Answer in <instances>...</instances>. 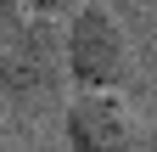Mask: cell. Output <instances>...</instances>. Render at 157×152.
I'll return each mask as SVG.
<instances>
[{"label": "cell", "instance_id": "obj_3", "mask_svg": "<svg viewBox=\"0 0 157 152\" xmlns=\"http://www.w3.org/2000/svg\"><path fill=\"white\" fill-rule=\"evenodd\" d=\"M67 152H151V130L124 96H73L62 107Z\"/></svg>", "mask_w": 157, "mask_h": 152}, {"label": "cell", "instance_id": "obj_4", "mask_svg": "<svg viewBox=\"0 0 157 152\" xmlns=\"http://www.w3.org/2000/svg\"><path fill=\"white\" fill-rule=\"evenodd\" d=\"M23 23H28V6H23V0H0V51L11 45V34L23 28Z\"/></svg>", "mask_w": 157, "mask_h": 152}, {"label": "cell", "instance_id": "obj_7", "mask_svg": "<svg viewBox=\"0 0 157 152\" xmlns=\"http://www.w3.org/2000/svg\"><path fill=\"white\" fill-rule=\"evenodd\" d=\"M0 118H6V113H0Z\"/></svg>", "mask_w": 157, "mask_h": 152}, {"label": "cell", "instance_id": "obj_5", "mask_svg": "<svg viewBox=\"0 0 157 152\" xmlns=\"http://www.w3.org/2000/svg\"><path fill=\"white\" fill-rule=\"evenodd\" d=\"M28 6V17H51V23H62V17H73L84 0H23Z\"/></svg>", "mask_w": 157, "mask_h": 152}, {"label": "cell", "instance_id": "obj_1", "mask_svg": "<svg viewBox=\"0 0 157 152\" xmlns=\"http://www.w3.org/2000/svg\"><path fill=\"white\" fill-rule=\"evenodd\" d=\"M67 56H62V23L28 17L0 51V113L17 130H34L67 107Z\"/></svg>", "mask_w": 157, "mask_h": 152}, {"label": "cell", "instance_id": "obj_2", "mask_svg": "<svg viewBox=\"0 0 157 152\" xmlns=\"http://www.w3.org/2000/svg\"><path fill=\"white\" fill-rule=\"evenodd\" d=\"M62 56H67V85L78 96H124L140 85V56H135V34L124 17L101 0H84L67 28H62Z\"/></svg>", "mask_w": 157, "mask_h": 152}, {"label": "cell", "instance_id": "obj_6", "mask_svg": "<svg viewBox=\"0 0 157 152\" xmlns=\"http://www.w3.org/2000/svg\"><path fill=\"white\" fill-rule=\"evenodd\" d=\"M146 11H151V45H157V0H146Z\"/></svg>", "mask_w": 157, "mask_h": 152}]
</instances>
